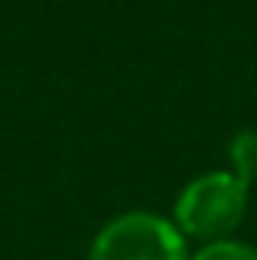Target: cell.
I'll use <instances>...</instances> for the list:
<instances>
[{
  "label": "cell",
  "instance_id": "6da1fadb",
  "mask_svg": "<svg viewBox=\"0 0 257 260\" xmlns=\"http://www.w3.org/2000/svg\"><path fill=\"white\" fill-rule=\"evenodd\" d=\"M251 184L234 172H208L198 175L175 198V228L188 237L221 241L234 234L244 221Z\"/></svg>",
  "mask_w": 257,
  "mask_h": 260
},
{
  "label": "cell",
  "instance_id": "7a4b0ae2",
  "mask_svg": "<svg viewBox=\"0 0 257 260\" xmlns=\"http://www.w3.org/2000/svg\"><path fill=\"white\" fill-rule=\"evenodd\" d=\"M86 260H188V247L175 221L148 211L119 214L92 237Z\"/></svg>",
  "mask_w": 257,
  "mask_h": 260
},
{
  "label": "cell",
  "instance_id": "3957f363",
  "mask_svg": "<svg viewBox=\"0 0 257 260\" xmlns=\"http://www.w3.org/2000/svg\"><path fill=\"white\" fill-rule=\"evenodd\" d=\"M231 172L238 178H244L247 184L257 178V132L254 128H244V132H238L231 139Z\"/></svg>",
  "mask_w": 257,
  "mask_h": 260
},
{
  "label": "cell",
  "instance_id": "277c9868",
  "mask_svg": "<svg viewBox=\"0 0 257 260\" xmlns=\"http://www.w3.org/2000/svg\"><path fill=\"white\" fill-rule=\"evenodd\" d=\"M188 260H257V250L244 241L234 237H221V241H208L205 247Z\"/></svg>",
  "mask_w": 257,
  "mask_h": 260
}]
</instances>
